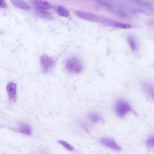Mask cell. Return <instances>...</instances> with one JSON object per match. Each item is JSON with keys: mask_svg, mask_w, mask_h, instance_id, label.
I'll list each match as a JSON object with an SVG mask.
<instances>
[{"mask_svg": "<svg viewBox=\"0 0 154 154\" xmlns=\"http://www.w3.org/2000/svg\"><path fill=\"white\" fill-rule=\"evenodd\" d=\"M75 14L79 17L87 20L102 23L109 25L112 20L92 13L81 11H77Z\"/></svg>", "mask_w": 154, "mask_h": 154, "instance_id": "obj_1", "label": "cell"}, {"mask_svg": "<svg viewBox=\"0 0 154 154\" xmlns=\"http://www.w3.org/2000/svg\"><path fill=\"white\" fill-rule=\"evenodd\" d=\"M67 71L72 73H79L83 70V66L80 60L77 58L72 57L68 59L66 63Z\"/></svg>", "mask_w": 154, "mask_h": 154, "instance_id": "obj_2", "label": "cell"}, {"mask_svg": "<svg viewBox=\"0 0 154 154\" xmlns=\"http://www.w3.org/2000/svg\"><path fill=\"white\" fill-rule=\"evenodd\" d=\"M115 110L117 115L122 118H124L130 112L133 111L128 103L122 100L117 102L115 106Z\"/></svg>", "mask_w": 154, "mask_h": 154, "instance_id": "obj_3", "label": "cell"}, {"mask_svg": "<svg viewBox=\"0 0 154 154\" xmlns=\"http://www.w3.org/2000/svg\"><path fill=\"white\" fill-rule=\"evenodd\" d=\"M100 143L103 145L113 150L120 151L122 149L113 139L109 137H103L100 139Z\"/></svg>", "mask_w": 154, "mask_h": 154, "instance_id": "obj_4", "label": "cell"}, {"mask_svg": "<svg viewBox=\"0 0 154 154\" xmlns=\"http://www.w3.org/2000/svg\"><path fill=\"white\" fill-rule=\"evenodd\" d=\"M40 60L43 71L47 72L53 66L54 61L50 57L44 55L40 57Z\"/></svg>", "mask_w": 154, "mask_h": 154, "instance_id": "obj_5", "label": "cell"}, {"mask_svg": "<svg viewBox=\"0 0 154 154\" xmlns=\"http://www.w3.org/2000/svg\"><path fill=\"white\" fill-rule=\"evenodd\" d=\"M7 90L10 101L14 102L16 100L17 85L13 82L9 83L7 87Z\"/></svg>", "mask_w": 154, "mask_h": 154, "instance_id": "obj_6", "label": "cell"}, {"mask_svg": "<svg viewBox=\"0 0 154 154\" xmlns=\"http://www.w3.org/2000/svg\"><path fill=\"white\" fill-rule=\"evenodd\" d=\"M33 5L35 10H47L51 8V5L43 0H33Z\"/></svg>", "mask_w": 154, "mask_h": 154, "instance_id": "obj_7", "label": "cell"}, {"mask_svg": "<svg viewBox=\"0 0 154 154\" xmlns=\"http://www.w3.org/2000/svg\"><path fill=\"white\" fill-rule=\"evenodd\" d=\"M141 86L144 91L151 98H154V88L153 85L149 82H144L142 83Z\"/></svg>", "mask_w": 154, "mask_h": 154, "instance_id": "obj_8", "label": "cell"}, {"mask_svg": "<svg viewBox=\"0 0 154 154\" xmlns=\"http://www.w3.org/2000/svg\"><path fill=\"white\" fill-rule=\"evenodd\" d=\"M11 3L18 8L25 10H29L30 7L23 0H11Z\"/></svg>", "mask_w": 154, "mask_h": 154, "instance_id": "obj_9", "label": "cell"}, {"mask_svg": "<svg viewBox=\"0 0 154 154\" xmlns=\"http://www.w3.org/2000/svg\"><path fill=\"white\" fill-rule=\"evenodd\" d=\"M18 131L21 133L26 135H30L32 133L31 127L28 124L20 123L18 127Z\"/></svg>", "mask_w": 154, "mask_h": 154, "instance_id": "obj_10", "label": "cell"}, {"mask_svg": "<svg viewBox=\"0 0 154 154\" xmlns=\"http://www.w3.org/2000/svg\"><path fill=\"white\" fill-rule=\"evenodd\" d=\"M89 119L94 123H102L103 122V120L97 113L92 112L89 113L88 115Z\"/></svg>", "mask_w": 154, "mask_h": 154, "instance_id": "obj_11", "label": "cell"}, {"mask_svg": "<svg viewBox=\"0 0 154 154\" xmlns=\"http://www.w3.org/2000/svg\"><path fill=\"white\" fill-rule=\"evenodd\" d=\"M127 41L130 45L132 51H136L138 48V45L135 38L132 36H130L127 38Z\"/></svg>", "mask_w": 154, "mask_h": 154, "instance_id": "obj_12", "label": "cell"}, {"mask_svg": "<svg viewBox=\"0 0 154 154\" xmlns=\"http://www.w3.org/2000/svg\"><path fill=\"white\" fill-rule=\"evenodd\" d=\"M56 11L58 14L61 16L67 17L69 15V11L63 6H58L57 8Z\"/></svg>", "mask_w": 154, "mask_h": 154, "instance_id": "obj_13", "label": "cell"}, {"mask_svg": "<svg viewBox=\"0 0 154 154\" xmlns=\"http://www.w3.org/2000/svg\"><path fill=\"white\" fill-rule=\"evenodd\" d=\"M37 14L40 17L48 19H51L52 16L46 10H35Z\"/></svg>", "mask_w": 154, "mask_h": 154, "instance_id": "obj_14", "label": "cell"}, {"mask_svg": "<svg viewBox=\"0 0 154 154\" xmlns=\"http://www.w3.org/2000/svg\"><path fill=\"white\" fill-rule=\"evenodd\" d=\"M146 144L148 148L149 149H152L154 148V136H151L147 139Z\"/></svg>", "mask_w": 154, "mask_h": 154, "instance_id": "obj_15", "label": "cell"}, {"mask_svg": "<svg viewBox=\"0 0 154 154\" xmlns=\"http://www.w3.org/2000/svg\"><path fill=\"white\" fill-rule=\"evenodd\" d=\"M58 142L62 145L69 150L72 151L74 150V148L72 146L64 141L60 140H58Z\"/></svg>", "mask_w": 154, "mask_h": 154, "instance_id": "obj_16", "label": "cell"}, {"mask_svg": "<svg viewBox=\"0 0 154 154\" xmlns=\"http://www.w3.org/2000/svg\"><path fill=\"white\" fill-rule=\"evenodd\" d=\"M7 5L4 0H0V7L2 8H5Z\"/></svg>", "mask_w": 154, "mask_h": 154, "instance_id": "obj_17", "label": "cell"}]
</instances>
